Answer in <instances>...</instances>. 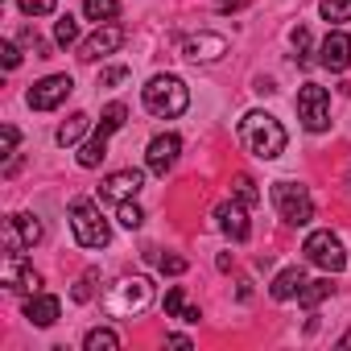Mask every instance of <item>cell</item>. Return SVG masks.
Segmentation results:
<instances>
[{"instance_id":"4fadbf2b","label":"cell","mask_w":351,"mask_h":351,"mask_svg":"<svg viewBox=\"0 0 351 351\" xmlns=\"http://www.w3.org/2000/svg\"><path fill=\"white\" fill-rule=\"evenodd\" d=\"M120 46H124V29L112 25V21H104V29H95V34L79 46V58H83V62H95V58H108V54L120 50Z\"/></svg>"},{"instance_id":"ac0fdd59","label":"cell","mask_w":351,"mask_h":351,"mask_svg":"<svg viewBox=\"0 0 351 351\" xmlns=\"http://www.w3.org/2000/svg\"><path fill=\"white\" fill-rule=\"evenodd\" d=\"M302 285H306V273H302L298 265H289V269H281V273L273 277L269 293H273L277 302H289V298H298V293H302Z\"/></svg>"},{"instance_id":"277c9868","label":"cell","mask_w":351,"mask_h":351,"mask_svg":"<svg viewBox=\"0 0 351 351\" xmlns=\"http://www.w3.org/2000/svg\"><path fill=\"white\" fill-rule=\"evenodd\" d=\"M273 203H277V215L293 228H306L314 219V199L298 182H273Z\"/></svg>"},{"instance_id":"836d02e7","label":"cell","mask_w":351,"mask_h":351,"mask_svg":"<svg viewBox=\"0 0 351 351\" xmlns=\"http://www.w3.org/2000/svg\"><path fill=\"white\" fill-rule=\"evenodd\" d=\"M157 269L169 273V277H178V273H186V261L182 256H157Z\"/></svg>"},{"instance_id":"d6986e66","label":"cell","mask_w":351,"mask_h":351,"mask_svg":"<svg viewBox=\"0 0 351 351\" xmlns=\"http://www.w3.org/2000/svg\"><path fill=\"white\" fill-rule=\"evenodd\" d=\"M104 157H108V132H99V128H95V136H91V141H83V149H79V165H83V169H95Z\"/></svg>"},{"instance_id":"83f0119b","label":"cell","mask_w":351,"mask_h":351,"mask_svg":"<svg viewBox=\"0 0 351 351\" xmlns=\"http://www.w3.org/2000/svg\"><path fill=\"white\" fill-rule=\"evenodd\" d=\"M116 219H120V223H124L128 232H136V228L145 223V211H141V207H136V203L128 199V203H120V211H116Z\"/></svg>"},{"instance_id":"d590c367","label":"cell","mask_w":351,"mask_h":351,"mask_svg":"<svg viewBox=\"0 0 351 351\" xmlns=\"http://www.w3.org/2000/svg\"><path fill=\"white\" fill-rule=\"evenodd\" d=\"M21 42H25V46H29V50H34L38 58H50V46H46V42H42V38L34 34V29H25V34H21Z\"/></svg>"},{"instance_id":"e575fe53","label":"cell","mask_w":351,"mask_h":351,"mask_svg":"<svg viewBox=\"0 0 351 351\" xmlns=\"http://www.w3.org/2000/svg\"><path fill=\"white\" fill-rule=\"evenodd\" d=\"M13 149H17V128H13V124H5V128H0V153L13 157Z\"/></svg>"},{"instance_id":"7402d4cb","label":"cell","mask_w":351,"mask_h":351,"mask_svg":"<svg viewBox=\"0 0 351 351\" xmlns=\"http://www.w3.org/2000/svg\"><path fill=\"white\" fill-rule=\"evenodd\" d=\"M83 347H87V351H116V347H120V335L108 330V326H95V330H87Z\"/></svg>"},{"instance_id":"f35d334b","label":"cell","mask_w":351,"mask_h":351,"mask_svg":"<svg viewBox=\"0 0 351 351\" xmlns=\"http://www.w3.org/2000/svg\"><path fill=\"white\" fill-rule=\"evenodd\" d=\"M199 318H203V314H199L195 306H186V310H182V322H199Z\"/></svg>"},{"instance_id":"5bb4252c","label":"cell","mask_w":351,"mask_h":351,"mask_svg":"<svg viewBox=\"0 0 351 351\" xmlns=\"http://www.w3.org/2000/svg\"><path fill=\"white\" fill-rule=\"evenodd\" d=\"M215 219H219V228H223V236H232L236 244H244L248 240V211H244V203L240 199H232V203H219L215 207Z\"/></svg>"},{"instance_id":"8fae6325","label":"cell","mask_w":351,"mask_h":351,"mask_svg":"<svg viewBox=\"0 0 351 351\" xmlns=\"http://www.w3.org/2000/svg\"><path fill=\"white\" fill-rule=\"evenodd\" d=\"M223 54H228V38L211 34V29H203V34H195V38L182 42V58L186 62H219Z\"/></svg>"},{"instance_id":"8992f818","label":"cell","mask_w":351,"mask_h":351,"mask_svg":"<svg viewBox=\"0 0 351 351\" xmlns=\"http://www.w3.org/2000/svg\"><path fill=\"white\" fill-rule=\"evenodd\" d=\"M302 252H306L310 265H318L326 273H343V265H347V252H343V244H339L335 232H310L306 244H302Z\"/></svg>"},{"instance_id":"cb8c5ba5","label":"cell","mask_w":351,"mask_h":351,"mask_svg":"<svg viewBox=\"0 0 351 351\" xmlns=\"http://www.w3.org/2000/svg\"><path fill=\"white\" fill-rule=\"evenodd\" d=\"M124 120H128V108H124V104H108V108H104V116H99V132H108V136H112V132H120V128H124Z\"/></svg>"},{"instance_id":"f546056e","label":"cell","mask_w":351,"mask_h":351,"mask_svg":"<svg viewBox=\"0 0 351 351\" xmlns=\"http://www.w3.org/2000/svg\"><path fill=\"white\" fill-rule=\"evenodd\" d=\"M182 310H186V298H182V285H173V289L165 293V314H169V318H182Z\"/></svg>"},{"instance_id":"4316f807","label":"cell","mask_w":351,"mask_h":351,"mask_svg":"<svg viewBox=\"0 0 351 351\" xmlns=\"http://www.w3.org/2000/svg\"><path fill=\"white\" fill-rule=\"evenodd\" d=\"M322 17L326 21H351V0H322Z\"/></svg>"},{"instance_id":"52a82bcc","label":"cell","mask_w":351,"mask_h":351,"mask_svg":"<svg viewBox=\"0 0 351 351\" xmlns=\"http://www.w3.org/2000/svg\"><path fill=\"white\" fill-rule=\"evenodd\" d=\"M153 302V285L145 281V277H128V281H120L112 293H108V310L116 314V318H128V314H141L145 306Z\"/></svg>"},{"instance_id":"603a6c76","label":"cell","mask_w":351,"mask_h":351,"mask_svg":"<svg viewBox=\"0 0 351 351\" xmlns=\"http://www.w3.org/2000/svg\"><path fill=\"white\" fill-rule=\"evenodd\" d=\"M83 13L91 21H116L120 17V0H83Z\"/></svg>"},{"instance_id":"d4e9b609","label":"cell","mask_w":351,"mask_h":351,"mask_svg":"<svg viewBox=\"0 0 351 351\" xmlns=\"http://www.w3.org/2000/svg\"><path fill=\"white\" fill-rule=\"evenodd\" d=\"M232 195H236L244 207H256V203H261V191H256V182L248 178V173H236V182H232Z\"/></svg>"},{"instance_id":"f1b7e54d","label":"cell","mask_w":351,"mask_h":351,"mask_svg":"<svg viewBox=\"0 0 351 351\" xmlns=\"http://www.w3.org/2000/svg\"><path fill=\"white\" fill-rule=\"evenodd\" d=\"M289 42H293V50H298V62H306V54H310V29H306V25H293V29H289Z\"/></svg>"},{"instance_id":"30bf717a","label":"cell","mask_w":351,"mask_h":351,"mask_svg":"<svg viewBox=\"0 0 351 351\" xmlns=\"http://www.w3.org/2000/svg\"><path fill=\"white\" fill-rule=\"evenodd\" d=\"M42 240L38 215H9L5 219V252H25Z\"/></svg>"},{"instance_id":"4dcf8cb0","label":"cell","mask_w":351,"mask_h":351,"mask_svg":"<svg viewBox=\"0 0 351 351\" xmlns=\"http://www.w3.org/2000/svg\"><path fill=\"white\" fill-rule=\"evenodd\" d=\"M21 13L25 17H50L54 13V0H21Z\"/></svg>"},{"instance_id":"ffe728a7","label":"cell","mask_w":351,"mask_h":351,"mask_svg":"<svg viewBox=\"0 0 351 351\" xmlns=\"http://www.w3.org/2000/svg\"><path fill=\"white\" fill-rule=\"evenodd\" d=\"M330 293H335V285H330V277H322V281H306L302 293H298V302H302L306 310H314V306H322Z\"/></svg>"},{"instance_id":"484cf974","label":"cell","mask_w":351,"mask_h":351,"mask_svg":"<svg viewBox=\"0 0 351 351\" xmlns=\"http://www.w3.org/2000/svg\"><path fill=\"white\" fill-rule=\"evenodd\" d=\"M54 42H58V46H75V42H79V21H75L71 13L54 21Z\"/></svg>"},{"instance_id":"e0dca14e","label":"cell","mask_w":351,"mask_h":351,"mask_svg":"<svg viewBox=\"0 0 351 351\" xmlns=\"http://www.w3.org/2000/svg\"><path fill=\"white\" fill-rule=\"evenodd\" d=\"M25 318H29L34 326H54V322H58V298H54V293H34V298L25 302Z\"/></svg>"},{"instance_id":"d6a6232c","label":"cell","mask_w":351,"mask_h":351,"mask_svg":"<svg viewBox=\"0 0 351 351\" xmlns=\"http://www.w3.org/2000/svg\"><path fill=\"white\" fill-rule=\"evenodd\" d=\"M91 285H95V273H83L79 285L71 289V298H75V302H91Z\"/></svg>"},{"instance_id":"2e32d148","label":"cell","mask_w":351,"mask_h":351,"mask_svg":"<svg viewBox=\"0 0 351 351\" xmlns=\"http://www.w3.org/2000/svg\"><path fill=\"white\" fill-rule=\"evenodd\" d=\"M5 285H9V289H29V293H38L42 277L25 265L21 252H9V256H5Z\"/></svg>"},{"instance_id":"7c38bea8","label":"cell","mask_w":351,"mask_h":351,"mask_svg":"<svg viewBox=\"0 0 351 351\" xmlns=\"http://www.w3.org/2000/svg\"><path fill=\"white\" fill-rule=\"evenodd\" d=\"M178 153H182V141L173 136V132H161V136H153L149 141V153H145V165L153 169V173H165L173 169V161H178Z\"/></svg>"},{"instance_id":"7a4b0ae2","label":"cell","mask_w":351,"mask_h":351,"mask_svg":"<svg viewBox=\"0 0 351 351\" xmlns=\"http://www.w3.org/2000/svg\"><path fill=\"white\" fill-rule=\"evenodd\" d=\"M141 99H145V112L149 116H161V120H173L182 116L186 104H191V91L178 75H153L145 87H141Z\"/></svg>"},{"instance_id":"1f68e13d","label":"cell","mask_w":351,"mask_h":351,"mask_svg":"<svg viewBox=\"0 0 351 351\" xmlns=\"http://www.w3.org/2000/svg\"><path fill=\"white\" fill-rule=\"evenodd\" d=\"M128 79V66H108V71H99V87H116V83H124Z\"/></svg>"},{"instance_id":"8d00e7d4","label":"cell","mask_w":351,"mask_h":351,"mask_svg":"<svg viewBox=\"0 0 351 351\" xmlns=\"http://www.w3.org/2000/svg\"><path fill=\"white\" fill-rule=\"evenodd\" d=\"M0 58H5V66H9V71H17V62H21V50H17L13 42H5V46H0Z\"/></svg>"},{"instance_id":"74e56055","label":"cell","mask_w":351,"mask_h":351,"mask_svg":"<svg viewBox=\"0 0 351 351\" xmlns=\"http://www.w3.org/2000/svg\"><path fill=\"white\" fill-rule=\"evenodd\" d=\"M165 343H169V347H191V339H186V335H169Z\"/></svg>"},{"instance_id":"9c48e42d","label":"cell","mask_w":351,"mask_h":351,"mask_svg":"<svg viewBox=\"0 0 351 351\" xmlns=\"http://www.w3.org/2000/svg\"><path fill=\"white\" fill-rule=\"evenodd\" d=\"M141 186H145V173H141V169H116V173H108V178L99 182V199H108V203H128V199L141 195Z\"/></svg>"},{"instance_id":"6da1fadb","label":"cell","mask_w":351,"mask_h":351,"mask_svg":"<svg viewBox=\"0 0 351 351\" xmlns=\"http://www.w3.org/2000/svg\"><path fill=\"white\" fill-rule=\"evenodd\" d=\"M240 141H244V149L252 153V157H261V161H273V157H281L285 153V128H281V120L277 116H269V112H248L244 120H240Z\"/></svg>"},{"instance_id":"9a60e30c","label":"cell","mask_w":351,"mask_h":351,"mask_svg":"<svg viewBox=\"0 0 351 351\" xmlns=\"http://www.w3.org/2000/svg\"><path fill=\"white\" fill-rule=\"evenodd\" d=\"M318 62H322L326 71H347V62H351V38H347L343 29L326 34V42L318 46Z\"/></svg>"},{"instance_id":"60d3db41","label":"cell","mask_w":351,"mask_h":351,"mask_svg":"<svg viewBox=\"0 0 351 351\" xmlns=\"http://www.w3.org/2000/svg\"><path fill=\"white\" fill-rule=\"evenodd\" d=\"M339 347H351V335H343V339H339Z\"/></svg>"},{"instance_id":"5b68a950","label":"cell","mask_w":351,"mask_h":351,"mask_svg":"<svg viewBox=\"0 0 351 351\" xmlns=\"http://www.w3.org/2000/svg\"><path fill=\"white\" fill-rule=\"evenodd\" d=\"M298 120L310 128V132H326L330 128V91L326 87H318V83H306L302 91H298Z\"/></svg>"},{"instance_id":"3957f363","label":"cell","mask_w":351,"mask_h":351,"mask_svg":"<svg viewBox=\"0 0 351 351\" xmlns=\"http://www.w3.org/2000/svg\"><path fill=\"white\" fill-rule=\"evenodd\" d=\"M71 232H75V240H79L83 248H104V244L112 240L108 219H104L99 207L87 203V199H75V203H71Z\"/></svg>"},{"instance_id":"44dd1931","label":"cell","mask_w":351,"mask_h":351,"mask_svg":"<svg viewBox=\"0 0 351 351\" xmlns=\"http://www.w3.org/2000/svg\"><path fill=\"white\" fill-rule=\"evenodd\" d=\"M87 128H91V116H87V112H75V116L58 128V136H54V141H58V145H75Z\"/></svg>"},{"instance_id":"b9f144b4","label":"cell","mask_w":351,"mask_h":351,"mask_svg":"<svg viewBox=\"0 0 351 351\" xmlns=\"http://www.w3.org/2000/svg\"><path fill=\"white\" fill-rule=\"evenodd\" d=\"M347 191H351V169H347Z\"/></svg>"},{"instance_id":"ba28073f","label":"cell","mask_w":351,"mask_h":351,"mask_svg":"<svg viewBox=\"0 0 351 351\" xmlns=\"http://www.w3.org/2000/svg\"><path fill=\"white\" fill-rule=\"evenodd\" d=\"M75 91V83H71V75H46L42 83H34L29 87V108L34 112H54L58 104H66V95Z\"/></svg>"},{"instance_id":"ab89813d","label":"cell","mask_w":351,"mask_h":351,"mask_svg":"<svg viewBox=\"0 0 351 351\" xmlns=\"http://www.w3.org/2000/svg\"><path fill=\"white\" fill-rule=\"evenodd\" d=\"M215 5H219V9H232V5H240V0H215Z\"/></svg>"}]
</instances>
